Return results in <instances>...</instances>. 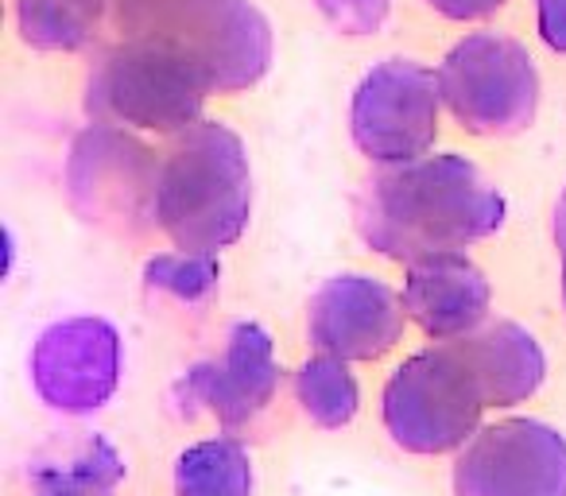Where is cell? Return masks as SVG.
Here are the masks:
<instances>
[{
    "label": "cell",
    "instance_id": "cell-1",
    "mask_svg": "<svg viewBox=\"0 0 566 496\" xmlns=\"http://www.w3.org/2000/svg\"><path fill=\"white\" fill-rule=\"evenodd\" d=\"M509 202L462 151L385 167L357 194V233L373 253L403 268L465 253L504 229Z\"/></svg>",
    "mask_w": 566,
    "mask_h": 496
},
{
    "label": "cell",
    "instance_id": "cell-2",
    "mask_svg": "<svg viewBox=\"0 0 566 496\" xmlns=\"http://www.w3.org/2000/svg\"><path fill=\"white\" fill-rule=\"evenodd\" d=\"M252 218V163L226 120L202 117L159 159L156 225L175 253L218 256Z\"/></svg>",
    "mask_w": 566,
    "mask_h": 496
},
{
    "label": "cell",
    "instance_id": "cell-3",
    "mask_svg": "<svg viewBox=\"0 0 566 496\" xmlns=\"http://www.w3.org/2000/svg\"><path fill=\"white\" fill-rule=\"evenodd\" d=\"M120 40L182 59L210 94H241L272 71L275 35L252 0H109Z\"/></svg>",
    "mask_w": 566,
    "mask_h": 496
},
{
    "label": "cell",
    "instance_id": "cell-4",
    "mask_svg": "<svg viewBox=\"0 0 566 496\" xmlns=\"http://www.w3.org/2000/svg\"><path fill=\"white\" fill-rule=\"evenodd\" d=\"M485 400L458 341H431L403 357L380 392V423L411 457H454L485 419Z\"/></svg>",
    "mask_w": 566,
    "mask_h": 496
},
{
    "label": "cell",
    "instance_id": "cell-5",
    "mask_svg": "<svg viewBox=\"0 0 566 496\" xmlns=\"http://www.w3.org/2000/svg\"><path fill=\"white\" fill-rule=\"evenodd\" d=\"M439 89L447 113L481 140L524 133L539 109V66L504 32H470L442 55Z\"/></svg>",
    "mask_w": 566,
    "mask_h": 496
},
{
    "label": "cell",
    "instance_id": "cell-6",
    "mask_svg": "<svg viewBox=\"0 0 566 496\" xmlns=\"http://www.w3.org/2000/svg\"><path fill=\"white\" fill-rule=\"evenodd\" d=\"M210 86L182 59L148 43L120 40L97 59L86 86V109L97 125L182 136L202 120Z\"/></svg>",
    "mask_w": 566,
    "mask_h": 496
},
{
    "label": "cell",
    "instance_id": "cell-7",
    "mask_svg": "<svg viewBox=\"0 0 566 496\" xmlns=\"http://www.w3.org/2000/svg\"><path fill=\"white\" fill-rule=\"evenodd\" d=\"M439 74L419 59H380L361 74L349 97V136L369 163H416L439 140Z\"/></svg>",
    "mask_w": 566,
    "mask_h": 496
},
{
    "label": "cell",
    "instance_id": "cell-8",
    "mask_svg": "<svg viewBox=\"0 0 566 496\" xmlns=\"http://www.w3.org/2000/svg\"><path fill=\"white\" fill-rule=\"evenodd\" d=\"M450 496H566V434L535 415L493 419L450 457Z\"/></svg>",
    "mask_w": 566,
    "mask_h": 496
},
{
    "label": "cell",
    "instance_id": "cell-9",
    "mask_svg": "<svg viewBox=\"0 0 566 496\" xmlns=\"http://www.w3.org/2000/svg\"><path fill=\"white\" fill-rule=\"evenodd\" d=\"M283 388V369L272 334L260 323H233L218 357L190 365L175 384L187 419L210 415L226 434H241L272 411Z\"/></svg>",
    "mask_w": 566,
    "mask_h": 496
},
{
    "label": "cell",
    "instance_id": "cell-10",
    "mask_svg": "<svg viewBox=\"0 0 566 496\" xmlns=\"http://www.w3.org/2000/svg\"><path fill=\"white\" fill-rule=\"evenodd\" d=\"M159 159L117 125H90L78 133L66 163L71 202L86 221L117 233H136L144 221L156 225Z\"/></svg>",
    "mask_w": 566,
    "mask_h": 496
},
{
    "label": "cell",
    "instance_id": "cell-11",
    "mask_svg": "<svg viewBox=\"0 0 566 496\" xmlns=\"http://www.w3.org/2000/svg\"><path fill=\"white\" fill-rule=\"evenodd\" d=\"M125 349L113 323L97 315L59 318L35 338L28 377L43 408L59 415H94L117 395Z\"/></svg>",
    "mask_w": 566,
    "mask_h": 496
},
{
    "label": "cell",
    "instance_id": "cell-12",
    "mask_svg": "<svg viewBox=\"0 0 566 496\" xmlns=\"http://www.w3.org/2000/svg\"><path fill=\"white\" fill-rule=\"evenodd\" d=\"M408 310L392 284L369 272L331 276L307 303V338L338 361H380L403 341Z\"/></svg>",
    "mask_w": 566,
    "mask_h": 496
},
{
    "label": "cell",
    "instance_id": "cell-13",
    "mask_svg": "<svg viewBox=\"0 0 566 496\" xmlns=\"http://www.w3.org/2000/svg\"><path fill=\"white\" fill-rule=\"evenodd\" d=\"M403 310L408 323L431 341H462L489 323L493 284L465 253L419 261L403 272Z\"/></svg>",
    "mask_w": 566,
    "mask_h": 496
},
{
    "label": "cell",
    "instance_id": "cell-14",
    "mask_svg": "<svg viewBox=\"0 0 566 496\" xmlns=\"http://www.w3.org/2000/svg\"><path fill=\"white\" fill-rule=\"evenodd\" d=\"M489 411H512L547 384V353L527 326L496 318L458 341Z\"/></svg>",
    "mask_w": 566,
    "mask_h": 496
},
{
    "label": "cell",
    "instance_id": "cell-15",
    "mask_svg": "<svg viewBox=\"0 0 566 496\" xmlns=\"http://www.w3.org/2000/svg\"><path fill=\"white\" fill-rule=\"evenodd\" d=\"M128 477V462L105 434H86V439L66 442L55 454L35 457L32 481L35 493L55 496H117Z\"/></svg>",
    "mask_w": 566,
    "mask_h": 496
},
{
    "label": "cell",
    "instance_id": "cell-16",
    "mask_svg": "<svg viewBox=\"0 0 566 496\" xmlns=\"http://www.w3.org/2000/svg\"><path fill=\"white\" fill-rule=\"evenodd\" d=\"M256 465L237 434H213L179 450L171 465V496H252Z\"/></svg>",
    "mask_w": 566,
    "mask_h": 496
},
{
    "label": "cell",
    "instance_id": "cell-17",
    "mask_svg": "<svg viewBox=\"0 0 566 496\" xmlns=\"http://www.w3.org/2000/svg\"><path fill=\"white\" fill-rule=\"evenodd\" d=\"M292 392L303 419H311L318 431H346L361 411V384H357L349 361L326 353L307 357L295 369Z\"/></svg>",
    "mask_w": 566,
    "mask_h": 496
},
{
    "label": "cell",
    "instance_id": "cell-18",
    "mask_svg": "<svg viewBox=\"0 0 566 496\" xmlns=\"http://www.w3.org/2000/svg\"><path fill=\"white\" fill-rule=\"evenodd\" d=\"M24 43L40 51H78L109 12V0H12Z\"/></svg>",
    "mask_w": 566,
    "mask_h": 496
},
{
    "label": "cell",
    "instance_id": "cell-19",
    "mask_svg": "<svg viewBox=\"0 0 566 496\" xmlns=\"http://www.w3.org/2000/svg\"><path fill=\"white\" fill-rule=\"evenodd\" d=\"M221 261L198 253H159L144 264V284L151 292H167L182 303H202L206 295L218 292Z\"/></svg>",
    "mask_w": 566,
    "mask_h": 496
},
{
    "label": "cell",
    "instance_id": "cell-20",
    "mask_svg": "<svg viewBox=\"0 0 566 496\" xmlns=\"http://www.w3.org/2000/svg\"><path fill=\"white\" fill-rule=\"evenodd\" d=\"M326 24L342 35H377L392 17V0H315Z\"/></svg>",
    "mask_w": 566,
    "mask_h": 496
},
{
    "label": "cell",
    "instance_id": "cell-21",
    "mask_svg": "<svg viewBox=\"0 0 566 496\" xmlns=\"http://www.w3.org/2000/svg\"><path fill=\"white\" fill-rule=\"evenodd\" d=\"M423 4L439 12L442 20H454V24H481V20L509 9V0H423Z\"/></svg>",
    "mask_w": 566,
    "mask_h": 496
},
{
    "label": "cell",
    "instance_id": "cell-22",
    "mask_svg": "<svg viewBox=\"0 0 566 496\" xmlns=\"http://www.w3.org/2000/svg\"><path fill=\"white\" fill-rule=\"evenodd\" d=\"M535 32L547 51L566 55V0H535Z\"/></svg>",
    "mask_w": 566,
    "mask_h": 496
},
{
    "label": "cell",
    "instance_id": "cell-23",
    "mask_svg": "<svg viewBox=\"0 0 566 496\" xmlns=\"http://www.w3.org/2000/svg\"><path fill=\"white\" fill-rule=\"evenodd\" d=\"M555 249H558V272H563V303H566V187L555 205Z\"/></svg>",
    "mask_w": 566,
    "mask_h": 496
},
{
    "label": "cell",
    "instance_id": "cell-24",
    "mask_svg": "<svg viewBox=\"0 0 566 496\" xmlns=\"http://www.w3.org/2000/svg\"><path fill=\"white\" fill-rule=\"evenodd\" d=\"M35 496H55V493H35Z\"/></svg>",
    "mask_w": 566,
    "mask_h": 496
}]
</instances>
